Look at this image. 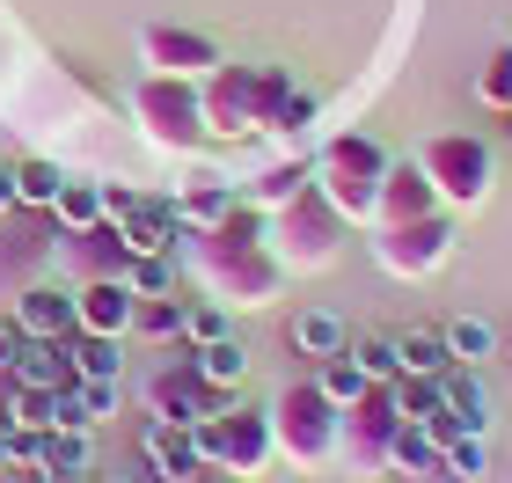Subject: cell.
I'll list each match as a JSON object with an SVG mask.
<instances>
[{
	"label": "cell",
	"mask_w": 512,
	"mask_h": 483,
	"mask_svg": "<svg viewBox=\"0 0 512 483\" xmlns=\"http://www.w3.org/2000/svg\"><path fill=\"white\" fill-rule=\"evenodd\" d=\"M176 264L191 271V286L205 293V301H220L227 315H242V308H271V301H278V286H286L278 257L264 249V213H256V205H235V213H227L220 227H183Z\"/></svg>",
	"instance_id": "obj_1"
},
{
	"label": "cell",
	"mask_w": 512,
	"mask_h": 483,
	"mask_svg": "<svg viewBox=\"0 0 512 483\" xmlns=\"http://www.w3.org/2000/svg\"><path fill=\"white\" fill-rule=\"evenodd\" d=\"M271 454L286 462L293 476H315V469H337V403L308 381H286L271 396Z\"/></svg>",
	"instance_id": "obj_2"
},
{
	"label": "cell",
	"mask_w": 512,
	"mask_h": 483,
	"mask_svg": "<svg viewBox=\"0 0 512 483\" xmlns=\"http://www.w3.org/2000/svg\"><path fill=\"white\" fill-rule=\"evenodd\" d=\"M198 96H205V132L213 140H249V132H264L271 125V110L293 96V81L278 74V66H213V74L198 81Z\"/></svg>",
	"instance_id": "obj_3"
},
{
	"label": "cell",
	"mask_w": 512,
	"mask_h": 483,
	"mask_svg": "<svg viewBox=\"0 0 512 483\" xmlns=\"http://www.w3.org/2000/svg\"><path fill=\"white\" fill-rule=\"evenodd\" d=\"M344 235H352V227H344V213L315 191V183L293 205L264 213V249L278 257V271H330L337 249H344Z\"/></svg>",
	"instance_id": "obj_4"
},
{
	"label": "cell",
	"mask_w": 512,
	"mask_h": 483,
	"mask_svg": "<svg viewBox=\"0 0 512 483\" xmlns=\"http://www.w3.org/2000/svg\"><path fill=\"white\" fill-rule=\"evenodd\" d=\"M417 169H425L432 198L447 205V213H469V205L491 198L498 154H491V140H476V132H432V140L417 147Z\"/></svg>",
	"instance_id": "obj_5"
},
{
	"label": "cell",
	"mask_w": 512,
	"mask_h": 483,
	"mask_svg": "<svg viewBox=\"0 0 512 483\" xmlns=\"http://www.w3.org/2000/svg\"><path fill=\"white\" fill-rule=\"evenodd\" d=\"M132 118L139 132L161 147V154H198L213 132H205V96L198 81H176V74H139L132 81Z\"/></svg>",
	"instance_id": "obj_6"
},
{
	"label": "cell",
	"mask_w": 512,
	"mask_h": 483,
	"mask_svg": "<svg viewBox=\"0 0 512 483\" xmlns=\"http://www.w3.org/2000/svg\"><path fill=\"white\" fill-rule=\"evenodd\" d=\"M403 432V410H395V381H374L359 403L337 410V469L344 476H381L388 447Z\"/></svg>",
	"instance_id": "obj_7"
},
{
	"label": "cell",
	"mask_w": 512,
	"mask_h": 483,
	"mask_svg": "<svg viewBox=\"0 0 512 483\" xmlns=\"http://www.w3.org/2000/svg\"><path fill=\"white\" fill-rule=\"evenodd\" d=\"M447 257H454V213L447 205L425 213V220H403V227H374V264L388 279H432Z\"/></svg>",
	"instance_id": "obj_8"
},
{
	"label": "cell",
	"mask_w": 512,
	"mask_h": 483,
	"mask_svg": "<svg viewBox=\"0 0 512 483\" xmlns=\"http://www.w3.org/2000/svg\"><path fill=\"white\" fill-rule=\"evenodd\" d=\"M52 249H59V227L52 213H30V205H15L8 220H0V315L22 286H37L44 271H52Z\"/></svg>",
	"instance_id": "obj_9"
},
{
	"label": "cell",
	"mask_w": 512,
	"mask_h": 483,
	"mask_svg": "<svg viewBox=\"0 0 512 483\" xmlns=\"http://www.w3.org/2000/svg\"><path fill=\"white\" fill-rule=\"evenodd\" d=\"M198 454H213V462L227 476H256L271 462V410H242V403H227L213 425H198Z\"/></svg>",
	"instance_id": "obj_10"
},
{
	"label": "cell",
	"mask_w": 512,
	"mask_h": 483,
	"mask_svg": "<svg viewBox=\"0 0 512 483\" xmlns=\"http://www.w3.org/2000/svg\"><path fill=\"white\" fill-rule=\"evenodd\" d=\"M227 403H235V396H227V388H213L191 359H183V366H161V374L147 381V410H154V418H169V425H191V432L213 425Z\"/></svg>",
	"instance_id": "obj_11"
},
{
	"label": "cell",
	"mask_w": 512,
	"mask_h": 483,
	"mask_svg": "<svg viewBox=\"0 0 512 483\" xmlns=\"http://www.w3.org/2000/svg\"><path fill=\"white\" fill-rule=\"evenodd\" d=\"M52 264H59L74 286H88V279H125V271H132V242H125V227L103 213L96 227H74V235H59Z\"/></svg>",
	"instance_id": "obj_12"
},
{
	"label": "cell",
	"mask_w": 512,
	"mask_h": 483,
	"mask_svg": "<svg viewBox=\"0 0 512 483\" xmlns=\"http://www.w3.org/2000/svg\"><path fill=\"white\" fill-rule=\"evenodd\" d=\"M103 213L125 227L132 257H147V249H176V242H183L176 198H154V191H125V183H103Z\"/></svg>",
	"instance_id": "obj_13"
},
{
	"label": "cell",
	"mask_w": 512,
	"mask_h": 483,
	"mask_svg": "<svg viewBox=\"0 0 512 483\" xmlns=\"http://www.w3.org/2000/svg\"><path fill=\"white\" fill-rule=\"evenodd\" d=\"M139 59H147V74L205 81L220 66V44L205 30H183V22H147V30H139Z\"/></svg>",
	"instance_id": "obj_14"
},
{
	"label": "cell",
	"mask_w": 512,
	"mask_h": 483,
	"mask_svg": "<svg viewBox=\"0 0 512 483\" xmlns=\"http://www.w3.org/2000/svg\"><path fill=\"white\" fill-rule=\"evenodd\" d=\"M8 322L22 337H44V344H66L74 337V286H52V279H37V286H22L15 301H8Z\"/></svg>",
	"instance_id": "obj_15"
},
{
	"label": "cell",
	"mask_w": 512,
	"mask_h": 483,
	"mask_svg": "<svg viewBox=\"0 0 512 483\" xmlns=\"http://www.w3.org/2000/svg\"><path fill=\"white\" fill-rule=\"evenodd\" d=\"M132 315H139V293L125 279H88V286H74V330L132 337Z\"/></svg>",
	"instance_id": "obj_16"
},
{
	"label": "cell",
	"mask_w": 512,
	"mask_h": 483,
	"mask_svg": "<svg viewBox=\"0 0 512 483\" xmlns=\"http://www.w3.org/2000/svg\"><path fill=\"white\" fill-rule=\"evenodd\" d=\"M439 213V198H432V183L417 161H388V176H381V205H374V227H403V220H425Z\"/></svg>",
	"instance_id": "obj_17"
},
{
	"label": "cell",
	"mask_w": 512,
	"mask_h": 483,
	"mask_svg": "<svg viewBox=\"0 0 512 483\" xmlns=\"http://www.w3.org/2000/svg\"><path fill=\"white\" fill-rule=\"evenodd\" d=\"M315 191L344 213V227H359V220H374V205H381V176H359V169H330V161H315Z\"/></svg>",
	"instance_id": "obj_18"
},
{
	"label": "cell",
	"mask_w": 512,
	"mask_h": 483,
	"mask_svg": "<svg viewBox=\"0 0 512 483\" xmlns=\"http://www.w3.org/2000/svg\"><path fill=\"white\" fill-rule=\"evenodd\" d=\"M235 205H242V183H227V176H191V183L176 191V220H183V227H220Z\"/></svg>",
	"instance_id": "obj_19"
},
{
	"label": "cell",
	"mask_w": 512,
	"mask_h": 483,
	"mask_svg": "<svg viewBox=\"0 0 512 483\" xmlns=\"http://www.w3.org/2000/svg\"><path fill=\"white\" fill-rule=\"evenodd\" d=\"M308 183H315V161H308V154H293V161H278V169L249 176L242 205H256V213H278V205H293L300 191H308Z\"/></svg>",
	"instance_id": "obj_20"
},
{
	"label": "cell",
	"mask_w": 512,
	"mask_h": 483,
	"mask_svg": "<svg viewBox=\"0 0 512 483\" xmlns=\"http://www.w3.org/2000/svg\"><path fill=\"white\" fill-rule=\"evenodd\" d=\"M395 359H403V374H425V381H447L454 374V352H447V337H439V322L395 330Z\"/></svg>",
	"instance_id": "obj_21"
},
{
	"label": "cell",
	"mask_w": 512,
	"mask_h": 483,
	"mask_svg": "<svg viewBox=\"0 0 512 483\" xmlns=\"http://www.w3.org/2000/svg\"><path fill=\"white\" fill-rule=\"evenodd\" d=\"M66 359H74V381H118L125 374V337L74 330V337H66Z\"/></svg>",
	"instance_id": "obj_22"
},
{
	"label": "cell",
	"mask_w": 512,
	"mask_h": 483,
	"mask_svg": "<svg viewBox=\"0 0 512 483\" xmlns=\"http://www.w3.org/2000/svg\"><path fill=\"white\" fill-rule=\"evenodd\" d=\"M15 381L22 388H59L74 381V359H66V344H44V337H22V359H15Z\"/></svg>",
	"instance_id": "obj_23"
},
{
	"label": "cell",
	"mask_w": 512,
	"mask_h": 483,
	"mask_svg": "<svg viewBox=\"0 0 512 483\" xmlns=\"http://www.w3.org/2000/svg\"><path fill=\"white\" fill-rule=\"evenodd\" d=\"M344 344H352V330H344V315H330V308H308V315H293V352L300 359H337Z\"/></svg>",
	"instance_id": "obj_24"
},
{
	"label": "cell",
	"mask_w": 512,
	"mask_h": 483,
	"mask_svg": "<svg viewBox=\"0 0 512 483\" xmlns=\"http://www.w3.org/2000/svg\"><path fill=\"white\" fill-rule=\"evenodd\" d=\"M96 220H103V183L66 176L59 198H52V227H59V235H74V227H96Z\"/></svg>",
	"instance_id": "obj_25"
},
{
	"label": "cell",
	"mask_w": 512,
	"mask_h": 483,
	"mask_svg": "<svg viewBox=\"0 0 512 483\" xmlns=\"http://www.w3.org/2000/svg\"><path fill=\"white\" fill-rule=\"evenodd\" d=\"M59 183H66L59 161H44V154H22V161H15V205H30V213H52Z\"/></svg>",
	"instance_id": "obj_26"
},
{
	"label": "cell",
	"mask_w": 512,
	"mask_h": 483,
	"mask_svg": "<svg viewBox=\"0 0 512 483\" xmlns=\"http://www.w3.org/2000/svg\"><path fill=\"white\" fill-rule=\"evenodd\" d=\"M439 337H447V352H454V366H483L498 352V330L483 315H447L439 322Z\"/></svg>",
	"instance_id": "obj_27"
},
{
	"label": "cell",
	"mask_w": 512,
	"mask_h": 483,
	"mask_svg": "<svg viewBox=\"0 0 512 483\" xmlns=\"http://www.w3.org/2000/svg\"><path fill=\"white\" fill-rule=\"evenodd\" d=\"M0 425H8V432H52V388L8 381V396H0Z\"/></svg>",
	"instance_id": "obj_28"
},
{
	"label": "cell",
	"mask_w": 512,
	"mask_h": 483,
	"mask_svg": "<svg viewBox=\"0 0 512 483\" xmlns=\"http://www.w3.org/2000/svg\"><path fill=\"white\" fill-rule=\"evenodd\" d=\"M191 366H198V374L213 381V388H227V396H235V388L249 381V352H242L235 337H220V344H198V352H191Z\"/></svg>",
	"instance_id": "obj_29"
},
{
	"label": "cell",
	"mask_w": 512,
	"mask_h": 483,
	"mask_svg": "<svg viewBox=\"0 0 512 483\" xmlns=\"http://www.w3.org/2000/svg\"><path fill=\"white\" fill-rule=\"evenodd\" d=\"M125 286L139 293V301H161V293H176V286H183V264H176V249H147V257H132Z\"/></svg>",
	"instance_id": "obj_30"
},
{
	"label": "cell",
	"mask_w": 512,
	"mask_h": 483,
	"mask_svg": "<svg viewBox=\"0 0 512 483\" xmlns=\"http://www.w3.org/2000/svg\"><path fill=\"white\" fill-rule=\"evenodd\" d=\"M322 161H330V169H359V176H388V147L366 140V132H330Z\"/></svg>",
	"instance_id": "obj_31"
},
{
	"label": "cell",
	"mask_w": 512,
	"mask_h": 483,
	"mask_svg": "<svg viewBox=\"0 0 512 483\" xmlns=\"http://www.w3.org/2000/svg\"><path fill=\"white\" fill-rule=\"evenodd\" d=\"M37 469H96V440H88V432H66V425L37 432Z\"/></svg>",
	"instance_id": "obj_32"
},
{
	"label": "cell",
	"mask_w": 512,
	"mask_h": 483,
	"mask_svg": "<svg viewBox=\"0 0 512 483\" xmlns=\"http://www.w3.org/2000/svg\"><path fill=\"white\" fill-rule=\"evenodd\" d=\"M315 388H322V396H330V403L344 410V403H359V396H366L374 381H366V366L352 359V344H344L337 359H322V366H315Z\"/></svg>",
	"instance_id": "obj_33"
},
{
	"label": "cell",
	"mask_w": 512,
	"mask_h": 483,
	"mask_svg": "<svg viewBox=\"0 0 512 483\" xmlns=\"http://www.w3.org/2000/svg\"><path fill=\"white\" fill-rule=\"evenodd\" d=\"M388 469H403V476H439V440H432L425 425L403 418V432H395V447H388Z\"/></svg>",
	"instance_id": "obj_34"
},
{
	"label": "cell",
	"mask_w": 512,
	"mask_h": 483,
	"mask_svg": "<svg viewBox=\"0 0 512 483\" xmlns=\"http://www.w3.org/2000/svg\"><path fill=\"white\" fill-rule=\"evenodd\" d=\"M132 337H147V344H176V337H183V293L139 301V315H132Z\"/></svg>",
	"instance_id": "obj_35"
},
{
	"label": "cell",
	"mask_w": 512,
	"mask_h": 483,
	"mask_svg": "<svg viewBox=\"0 0 512 483\" xmlns=\"http://www.w3.org/2000/svg\"><path fill=\"white\" fill-rule=\"evenodd\" d=\"M220 337H235V315H227L220 301H205V293L183 301V344H191V352L198 344H220Z\"/></svg>",
	"instance_id": "obj_36"
},
{
	"label": "cell",
	"mask_w": 512,
	"mask_h": 483,
	"mask_svg": "<svg viewBox=\"0 0 512 483\" xmlns=\"http://www.w3.org/2000/svg\"><path fill=\"white\" fill-rule=\"evenodd\" d=\"M352 359L366 366V381H395V374H403V359H395V330H366V337H352Z\"/></svg>",
	"instance_id": "obj_37"
},
{
	"label": "cell",
	"mask_w": 512,
	"mask_h": 483,
	"mask_svg": "<svg viewBox=\"0 0 512 483\" xmlns=\"http://www.w3.org/2000/svg\"><path fill=\"white\" fill-rule=\"evenodd\" d=\"M476 96L491 103V110H512V44H498V52L483 59V74H476Z\"/></svg>",
	"instance_id": "obj_38"
},
{
	"label": "cell",
	"mask_w": 512,
	"mask_h": 483,
	"mask_svg": "<svg viewBox=\"0 0 512 483\" xmlns=\"http://www.w3.org/2000/svg\"><path fill=\"white\" fill-rule=\"evenodd\" d=\"M439 476L483 483V440H469V432H461V440H447V447H439Z\"/></svg>",
	"instance_id": "obj_39"
},
{
	"label": "cell",
	"mask_w": 512,
	"mask_h": 483,
	"mask_svg": "<svg viewBox=\"0 0 512 483\" xmlns=\"http://www.w3.org/2000/svg\"><path fill=\"white\" fill-rule=\"evenodd\" d=\"M308 125H315V96H308V88H293V96L271 110V125H264V132H278V140H300Z\"/></svg>",
	"instance_id": "obj_40"
},
{
	"label": "cell",
	"mask_w": 512,
	"mask_h": 483,
	"mask_svg": "<svg viewBox=\"0 0 512 483\" xmlns=\"http://www.w3.org/2000/svg\"><path fill=\"white\" fill-rule=\"evenodd\" d=\"M154 483H235V476H227V469L213 462V454H183V462H169Z\"/></svg>",
	"instance_id": "obj_41"
},
{
	"label": "cell",
	"mask_w": 512,
	"mask_h": 483,
	"mask_svg": "<svg viewBox=\"0 0 512 483\" xmlns=\"http://www.w3.org/2000/svg\"><path fill=\"white\" fill-rule=\"evenodd\" d=\"M81 403H88V418H118V381H81Z\"/></svg>",
	"instance_id": "obj_42"
},
{
	"label": "cell",
	"mask_w": 512,
	"mask_h": 483,
	"mask_svg": "<svg viewBox=\"0 0 512 483\" xmlns=\"http://www.w3.org/2000/svg\"><path fill=\"white\" fill-rule=\"evenodd\" d=\"M15 359H22V330L0 315V381H15Z\"/></svg>",
	"instance_id": "obj_43"
},
{
	"label": "cell",
	"mask_w": 512,
	"mask_h": 483,
	"mask_svg": "<svg viewBox=\"0 0 512 483\" xmlns=\"http://www.w3.org/2000/svg\"><path fill=\"white\" fill-rule=\"evenodd\" d=\"M8 213H15V169L0 161V220H8Z\"/></svg>",
	"instance_id": "obj_44"
},
{
	"label": "cell",
	"mask_w": 512,
	"mask_h": 483,
	"mask_svg": "<svg viewBox=\"0 0 512 483\" xmlns=\"http://www.w3.org/2000/svg\"><path fill=\"white\" fill-rule=\"evenodd\" d=\"M88 483H125V476H103V469H96V476H88Z\"/></svg>",
	"instance_id": "obj_45"
},
{
	"label": "cell",
	"mask_w": 512,
	"mask_h": 483,
	"mask_svg": "<svg viewBox=\"0 0 512 483\" xmlns=\"http://www.w3.org/2000/svg\"><path fill=\"white\" fill-rule=\"evenodd\" d=\"M505 140H512V110H505Z\"/></svg>",
	"instance_id": "obj_46"
},
{
	"label": "cell",
	"mask_w": 512,
	"mask_h": 483,
	"mask_svg": "<svg viewBox=\"0 0 512 483\" xmlns=\"http://www.w3.org/2000/svg\"><path fill=\"white\" fill-rule=\"evenodd\" d=\"M0 483H15V476H8V469H0Z\"/></svg>",
	"instance_id": "obj_47"
}]
</instances>
